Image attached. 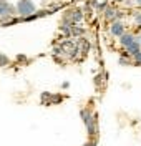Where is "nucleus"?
<instances>
[{"label":"nucleus","instance_id":"nucleus-5","mask_svg":"<svg viewBox=\"0 0 141 146\" xmlns=\"http://www.w3.org/2000/svg\"><path fill=\"white\" fill-rule=\"evenodd\" d=\"M105 17H106V20H108V22H116V20H120L121 13H120L116 9H106Z\"/></svg>","mask_w":141,"mask_h":146},{"label":"nucleus","instance_id":"nucleus-12","mask_svg":"<svg viewBox=\"0 0 141 146\" xmlns=\"http://www.w3.org/2000/svg\"><path fill=\"white\" fill-rule=\"evenodd\" d=\"M136 3H138V5L141 7V0H136Z\"/></svg>","mask_w":141,"mask_h":146},{"label":"nucleus","instance_id":"nucleus-7","mask_svg":"<svg viewBox=\"0 0 141 146\" xmlns=\"http://www.w3.org/2000/svg\"><path fill=\"white\" fill-rule=\"evenodd\" d=\"M126 50H128V53L131 55H136L138 53V52H140L141 50V46H140V42H138V38H136V40H134V42H133V43H130V45L126 46Z\"/></svg>","mask_w":141,"mask_h":146},{"label":"nucleus","instance_id":"nucleus-9","mask_svg":"<svg viewBox=\"0 0 141 146\" xmlns=\"http://www.w3.org/2000/svg\"><path fill=\"white\" fill-rule=\"evenodd\" d=\"M7 63H9V58L5 55H0V65L3 66V65H7Z\"/></svg>","mask_w":141,"mask_h":146},{"label":"nucleus","instance_id":"nucleus-13","mask_svg":"<svg viewBox=\"0 0 141 146\" xmlns=\"http://www.w3.org/2000/svg\"><path fill=\"white\" fill-rule=\"evenodd\" d=\"M138 42H140V46H141V36H138Z\"/></svg>","mask_w":141,"mask_h":146},{"label":"nucleus","instance_id":"nucleus-3","mask_svg":"<svg viewBox=\"0 0 141 146\" xmlns=\"http://www.w3.org/2000/svg\"><path fill=\"white\" fill-rule=\"evenodd\" d=\"M80 115H81V118H83V121H85V125H86V128H88V133L91 135L93 133V115H90L86 110H81L80 111Z\"/></svg>","mask_w":141,"mask_h":146},{"label":"nucleus","instance_id":"nucleus-8","mask_svg":"<svg viewBox=\"0 0 141 146\" xmlns=\"http://www.w3.org/2000/svg\"><path fill=\"white\" fill-rule=\"evenodd\" d=\"M133 58H134V63L136 65H141V50L136 55H133Z\"/></svg>","mask_w":141,"mask_h":146},{"label":"nucleus","instance_id":"nucleus-1","mask_svg":"<svg viewBox=\"0 0 141 146\" xmlns=\"http://www.w3.org/2000/svg\"><path fill=\"white\" fill-rule=\"evenodd\" d=\"M37 12V7L32 0H20L17 3V13L20 17H32Z\"/></svg>","mask_w":141,"mask_h":146},{"label":"nucleus","instance_id":"nucleus-10","mask_svg":"<svg viewBox=\"0 0 141 146\" xmlns=\"http://www.w3.org/2000/svg\"><path fill=\"white\" fill-rule=\"evenodd\" d=\"M134 22H136L138 25H141V13H136V15H134Z\"/></svg>","mask_w":141,"mask_h":146},{"label":"nucleus","instance_id":"nucleus-6","mask_svg":"<svg viewBox=\"0 0 141 146\" xmlns=\"http://www.w3.org/2000/svg\"><path fill=\"white\" fill-rule=\"evenodd\" d=\"M134 40H136V36L133 35V33H123V35L120 36V43H121L124 48L130 45V43H133Z\"/></svg>","mask_w":141,"mask_h":146},{"label":"nucleus","instance_id":"nucleus-11","mask_svg":"<svg viewBox=\"0 0 141 146\" xmlns=\"http://www.w3.org/2000/svg\"><path fill=\"white\" fill-rule=\"evenodd\" d=\"M120 63H121V65H128L130 62H128V58H124V56H121V58H120Z\"/></svg>","mask_w":141,"mask_h":146},{"label":"nucleus","instance_id":"nucleus-2","mask_svg":"<svg viewBox=\"0 0 141 146\" xmlns=\"http://www.w3.org/2000/svg\"><path fill=\"white\" fill-rule=\"evenodd\" d=\"M17 13V7L10 5L7 0H0V17L2 15H13Z\"/></svg>","mask_w":141,"mask_h":146},{"label":"nucleus","instance_id":"nucleus-4","mask_svg":"<svg viewBox=\"0 0 141 146\" xmlns=\"http://www.w3.org/2000/svg\"><path fill=\"white\" fill-rule=\"evenodd\" d=\"M123 33H124V25H123L120 20L113 22V25H111V35H115V36H121Z\"/></svg>","mask_w":141,"mask_h":146}]
</instances>
